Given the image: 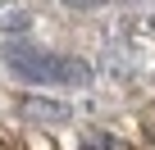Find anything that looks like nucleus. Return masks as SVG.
I'll list each match as a JSON object with an SVG mask.
<instances>
[{
    "instance_id": "f257e3e1",
    "label": "nucleus",
    "mask_w": 155,
    "mask_h": 150,
    "mask_svg": "<svg viewBox=\"0 0 155 150\" xmlns=\"http://www.w3.org/2000/svg\"><path fill=\"white\" fill-rule=\"evenodd\" d=\"M23 114H41L50 123H64L68 118V105H55V100H23Z\"/></svg>"
}]
</instances>
